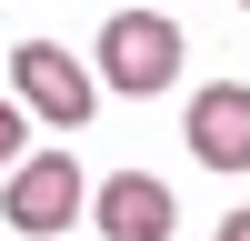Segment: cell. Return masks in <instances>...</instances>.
<instances>
[{"mask_svg": "<svg viewBox=\"0 0 250 241\" xmlns=\"http://www.w3.org/2000/svg\"><path fill=\"white\" fill-rule=\"evenodd\" d=\"M90 80L110 100H160L180 80V20H160L150 0H140V10H110L100 40H90Z\"/></svg>", "mask_w": 250, "mask_h": 241, "instance_id": "6da1fadb", "label": "cell"}, {"mask_svg": "<svg viewBox=\"0 0 250 241\" xmlns=\"http://www.w3.org/2000/svg\"><path fill=\"white\" fill-rule=\"evenodd\" d=\"M80 211H90V171H80L70 151H40V161H10V171H0V221H10L20 241H60Z\"/></svg>", "mask_w": 250, "mask_h": 241, "instance_id": "7a4b0ae2", "label": "cell"}, {"mask_svg": "<svg viewBox=\"0 0 250 241\" xmlns=\"http://www.w3.org/2000/svg\"><path fill=\"white\" fill-rule=\"evenodd\" d=\"M10 100L40 111L50 131H80V120L100 111V80H90V60H70L60 40H20L10 50Z\"/></svg>", "mask_w": 250, "mask_h": 241, "instance_id": "3957f363", "label": "cell"}, {"mask_svg": "<svg viewBox=\"0 0 250 241\" xmlns=\"http://www.w3.org/2000/svg\"><path fill=\"white\" fill-rule=\"evenodd\" d=\"M180 131H190V161H200V171H250V80H210V91H190Z\"/></svg>", "mask_w": 250, "mask_h": 241, "instance_id": "277c9868", "label": "cell"}, {"mask_svg": "<svg viewBox=\"0 0 250 241\" xmlns=\"http://www.w3.org/2000/svg\"><path fill=\"white\" fill-rule=\"evenodd\" d=\"M90 221H100V241H170L180 201H170V181H150V171H110L90 191Z\"/></svg>", "mask_w": 250, "mask_h": 241, "instance_id": "5b68a950", "label": "cell"}, {"mask_svg": "<svg viewBox=\"0 0 250 241\" xmlns=\"http://www.w3.org/2000/svg\"><path fill=\"white\" fill-rule=\"evenodd\" d=\"M20 131H30V111H20V100H0V171L20 161Z\"/></svg>", "mask_w": 250, "mask_h": 241, "instance_id": "8992f818", "label": "cell"}, {"mask_svg": "<svg viewBox=\"0 0 250 241\" xmlns=\"http://www.w3.org/2000/svg\"><path fill=\"white\" fill-rule=\"evenodd\" d=\"M220 241H250V211H230V221H220Z\"/></svg>", "mask_w": 250, "mask_h": 241, "instance_id": "52a82bcc", "label": "cell"}, {"mask_svg": "<svg viewBox=\"0 0 250 241\" xmlns=\"http://www.w3.org/2000/svg\"><path fill=\"white\" fill-rule=\"evenodd\" d=\"M240 10H250V0H240Z\"/></svg>", "mask_w": 250, "mask_h": 241, "instance_id": "ba28073f", "label": "cell"}]
</instances>
